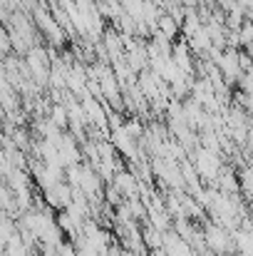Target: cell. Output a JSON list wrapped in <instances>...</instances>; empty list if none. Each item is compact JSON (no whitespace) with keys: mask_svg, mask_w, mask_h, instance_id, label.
Here are the masks:
<instances>
[{"mask_svg":"<svg viewBox=\"0 0 253 256\" xmlns=\"http://www.w3.org/2000/svg\"><path fill=\"white\" fill-rule=\"evenodd\" d=\"M204 242H206V249H211V252H216V254H231V252L236 249L234 236L226 232V226H219V224H209V226H206Z\"/></svg>","mask_w":253,"mask_h":256,"instance_id":"6da1fadb","label":"cell"},{"mask_svg":"<svg viewBox=\"0 0 253 256\" xmlns=\"http://www.w3.org/2000/svg\"><path fill=\"white\" fill-rule=\"evenodd\" d=\"M196 174L206 182H216L219 179V172H221V164H219V154L209 152V150H199L196 152V164H194Z\"/></svg>","mask_w":253,"mask_h":256,"instance_id":"7a4b0ae2","label":"cell"},{"mask_svg":"<svg viewBox=\"0 0 253 256\" xmlns=\"http://www.w3.org/2000/svg\"><path fill=\"white\" fill-rule=\"evenodd\" d=\"M114 189H117L119 194L134 196V192H137V179H134V174H129V172H117V176H114Z\"/></svg>","mask_w":253,"mask_h":256,"instance_id":"3957f363","label":"cell"},{"mask_svg":"<svg viewBox=\"0 0 253 256\" xmlns=\"http://www.w3.org/2000/svg\"><path fill=\"white\" fill-rule=\"evenodd\" d=\"M157 22H159V32H162L167 40H171V38L179 32V25H176V20H174L171 15H162Z\"/></svg>","mask_w":253,"mask_h":256,"instance_id":"277c9868","label":"cell"}]
</instances>
